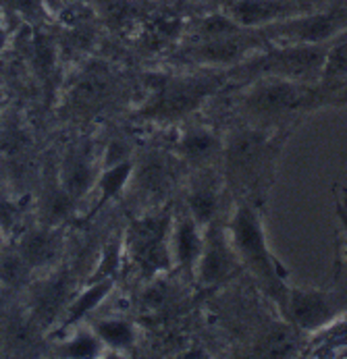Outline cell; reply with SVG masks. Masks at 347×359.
Returning a JSON list of instances; mask_svg holds the SVG:
<instances>
[{
    "mask_svg": "<svg viewBox=\"0 0 347 359\" xmlns=\"http://www.w3.org/2000/svg\"><path fill=\"white\" fill-rule=\"evenodd\" d=\"M333 83H301L285 77H256L240 96L237 108L244 123L268 129H296L310 112L327 108Z\"/></svg>",
    "mask_w": 347,
    "mask_h": 359,
    "instance_id": "obj_2",
    "label": "cell"
},
{
    "mask_svg": "<svg viewBox=\"0 0 347 359\" xmlns=\"http://www.w3.org/2000/svg\"><path fill=\"white\" fill-rule=\"evenodd\" d=\"M296 8H298L299 13L303 15V13H310V11H318V8H325V6H329L333 0H289Z\"/></svg>",
    "mask_w": 347,
    "mask_h": 359,
    "instance_id": "obj_29",
    "label": "cell"
},
{
    "mask_svg": "<svg viewBox=\"0 0 347 359\" xmlns=\"http://www.w3.org/2000/svg\"><path fill=\"white\" fill-rule=\"evenodd\" d=\"M221 11L246 29H262L301 15L289 0H223Z\"/></svg>",
    "mask_w": 347,
    "mask_h": 359,
    "instance_id": "obj_10",
    "label": "cell"
},
{
    "mask_svg": "<svg viewBox=\"0 0 347 359\" xmlns=\"http://www.w3.org/2000/svg\"><path fill=\"white\" fill-rule=\"evenodd\" d=\"M19 254L30 264V268H42L58 254V237L50 231H30L17 245Z\"/></svg>",
    "mask_w": 347,
    "mask_h": 359,
    "instance_id": "obj_16",
    "label": "cell"
},
{
    "mask_svg": "<svg viewBox=\"0 0 347 359\" xmlns=\"http://www.w3.org/2000/svg\"><path fill=\"white\" fill-rule=\"evenodd\" d=\"M6 8L21 15L23 19H38L42 15V2L40 0H2Z\"/></svg>",
    "mask_w": 347,
    "mask_h": 359,
    "instance_id": "obj_27",
    "label": "cell"
},
{
    "mask_svg": "<svg viewBox=\"0 0 347 359\" xmlns=\"http://www.w3.org/2000/svg\"><path fill=\"white\" fill-rule=\"evenodd\" d=\"M112 289V280L110 278H98L90 289H86L73 304H69L67 309V318H65V328L69 326H75L77 322H81L92 309H96L100 302L106 299V295L110 293Z\"/></svg>",
    "mask_w": 347,
    "mask_h": 359,
    "instance_id": "obj_18",
    "label": "cell"
},
{
    "mask_svg": "<svg viewBox=\"0 0 347 359\" xmlns=\"http://www.w3.org/2000/svg\"><path fill=\"white\" fill-rule=\"evenodd\" d=\"M100 349H102V343H100V339L96 334H92V332H81V334H77L73 341L67 343L65 355L75 359L96 358L100 353Z\"/></svg>",
    "mask_w": 347,
    "mask_h": 359,
    "instance_id": "obj_26",
    "label": "cell"
},
{
    "mask_svg": "<svg viewBox=\"0 0 347 359\" xmlns=\"http://www.w3.org/2000/svg\"><path fill=\"white\" fill-rule=\"evenodd\" d=\"M296 129L268 131L248 123L235 127L223 144L227 187L237 200L266 210L287 140Z\"/></svg>",
    "mask_w": 347,
    "mask_h": 359,
    "instance_id": "obj_1",
    "label": "cell"
},
{
    "mask_svg": "<svg viewBox=\"0 0 347 359\" xmlns=\"http://www.w3.org/2000/svg\"><path fill=\"white\" fill-rule=\"evenodd\" d=\"M171 218L166 214H150L131 224L127 243L129 254L144 274H156L171 268Z\"/></svg>",
    "mask_w": 347,
    "mask_h": 359,
    "instance_id": "obj_7",
    "label": "cell"
},
{
    "mask_svg": "<svg viewBox=\"0 0 347 359\" xmlns=\"http://www.w3.org/2000/svg\"><path fill=\"white\" fill-rule=\"evenodd\" d=\"M227 75L199 73V75H177L164 79L142 114L158 123H173L190 116L225 83Z\"/></svg>",
    "mask_w": 347,
    "mask_h": 359,
    "instance_id": "obj_5",
    "label": "cell"
},
{
    "mask_svg": "<svg viewBox=\"0 0 347 359\" xmlns=\"http://www.w3.org/2000/svg\"><path fill=\"white\" fill-rule=\"evenodd\" d=\"M347 313L346 289L289 287L285 322L299 332H325Z\"/></svg>",
    "mask_w": 347,
    "mask_h": 359,
    "instance_id": "obj_6",
    "label": "cell"
},
{
    "mask_svg": "<svg viewBox=\"0 0 347 359\" xmlns=\"http://www.w3.org/2000/svg\"><path fill=\"white\" fill-rule=\"evenodd\" d=\"M331 328H333V326H331ZM333 334H337V339H335V337H331V345L347 343V322H343L341 326H337V330L333 328Z\"/></svg>",
    "mask_w": 347,
    "mask_h": 359,
    "instance_id": "obj_30",
    "label": "cell"
},
{
    "mask_svg": "<svg viewBox=\"0 0 347 359\" xmlns=\"http://www.w3.org/2000/svg\"><path fill=\"white\" fill-rule=\"evenodd\" d=\"M333 42L268 44L266 48L251 54L244 62L235 65L233 73L244 75L248 79L270 75V77H285L301 83H320Z\"/></svg>",
    "mask_w": 347,
    "mask_h": 359,
    "instance_id": "obj_4",
    "label": "cell"
},
{
    "mask_svg": "<svg viewBox=\"0 0 347 359\" xmlns=\"http://www.w3.org/2000/svg\"><path fill=\"white\" fill-rule=\"evenodd\" d=\"M347 79V38L339 36L333 44L327 56V65H325V75L322 81L327 83H337Z\"/></svg>",
    "mask_w": 347,
    "mask_h": 359,
    "instance_id": "obj_24",
    "label": "cell"
},
{
    "mask_svg": "<svg viewBox=\"0 0 347 359\" xmlns=\"http://www.w3.org/2000/svg\"><path fill=\"white\" fill-rule=\"evenodd\" d=\"M268 44L270 42L262 29H242L216 40L196 42L188 50V56L206 67H235Z\"/></svg>",
    "mask_w": 347,
    "mask_h": 359,
    "instance_id": "obj_9",
    "label": "cell"
},
{
    "mask_svg": "<svg viewBox=\"0 0 347 359\" xmlns=\"http://www.w3.org/2000/svg\"><path fill=\"white\" fill-rule=\"evenodd\" d=\"M94 334L110 349H129L136 343V328L125 320H102L94 326Z\"/></svg>",
    "mask_w": 347,
    "mask_h": 359,
    "instance_id": "obj_19",
    "label": "cell"
},
{
    "mask_svg": "<svg viewBox=\"0 0 347 359\" xmlns=\"http://www.w3.org/2000/svg\"><path fill=\"white\" fill-rule=\"evenodd\" d=\"M131 170H133V164L131 160H123V162H117L112 166H106V170L102 172L98 181V204L96 210L102 208L106 202H110L112 198L119 196V191L127 185L129 177H131Z\"/></svg>",
    "mask_w": 347,
    "mask_h": 359,
    "instance_id": "obj_21",
    "label": "cell"
},
{
    "mask_svg": "<svg viewBox=\"0 0 347 359\" xmlns=\"http://www.w3.org/2000/svg\"><path fill=\"white\" fill-rule=\"evenodd\" d=\"M262 210L246 200H237L231 220L227 222V233L233 250L240 257L244 270L249 272L256 287L275 304L281 318H285L287 293H289V270L275 256L266 229Z\"/></svg>",
    "mask_w": 347,
    "mask_h": 359,
    "instance_id": "obj_3",
    "label": "cell"
},
{
    "mask_svg": "<svg viewBox=\"0 0 347 359\" xmlns=\"http://www.w3.org/2000/svg\"><path fill=\"white\" fill-rule=\"evenodd\" d=\"M63 189L69 200H79L94 185V162L88 148L71 150L63 164Z\"/></svg>",
    "mask_w": 347,
    "mask_h": 359,
    "instance_id": "obj_12",
    "label": "cell"
},
{
    "mask_svg": "<svg viewBox=\"0 0 347 359\" xmlns=\"http://www.w3.org/2000/svg\"><path fill=\"white\" fill-rule=\"evenodd\" d=\"M4 42H6V34H4V27H2V21H0V50L4 48Z\"/></svg>",
    "mask_w": 347,
    "mask_h": 359,
    "instance_id": "obj_31",
    "label": "cell"
},
{
    "mask_svg": "<svg viewBox=\"0 0 347 359\" xmlns=\"http://www.w3.org/2000/svg\"><path fill=\"white\" fill-rule=\"evenodd\" d=\"M221 189L212 177H199L188 194V212L194 216L202 229H206L214 218H218Z\"/></svg>",
    "mask_w": 347,
    "mask_h": 359,
    "instance_id": "obj_15",
    "label": "cell"
},
{
    "mask_svg": "<svg viewBox=\"0 0 347 359\" xmlns=\"http://www.w3.org/2000/svg\"><path fill=\"white\" fill-rule=\"evenodd\" d=\"M179 152L188 162L202 166L223 154V142L210 127H190L179 142Z\"/></svg>",
    "mask_w": 347,
    "mask_h": 359,
    "instance_id": "obj_13",
    "label": "cell"
},
{
    "mask_svg": "<svg viewBox=\"0 0 347 359\" xmlns=\"http://www.w3.org/2000/svg\"><path fill=\"white\" fill-rule=\"evenodd\" d=\"M204 248V233L202 226L194 220V216L190 212L181 214L177 218V222L171 229V254L173 262L188 270V272H196L199 254Z\"/></svg>",
    "mask_w": 347,
    "mask_h": 359,
    "instance_id": "obj_11",
    "label": "cell"
},
{
    "mask_svg": "<svg viewBox=\"0 0 347 359\" xmlns=\"http://www.w3.org/2000/svg\"><path fill=\"white\" fill-rule=\"evenodd\" d=\"M140 185L146 189V191H164L166 185H171V179H173V168L171 164L164 160V158H148L142 166H140Z\"/></svg>",
    "mask_w": 347,
    "mask_h": 359,
    "instance_id": "obj_22",
    "label": "cell"
},
{
    "mask_svg": "<svg viewBox=\"0 0 347 359\" xmlns=\"http://www.w3.org/2000/svg\"><path fill=\"white\" fill-rule=\"evenodd\" d=\"M242 29H246V27L237 25L225 11H216V13L202 17L194 25V38H196V42H206V40H216L223 36L237 34Z\"/></svg>",
    "mask_w": 347,
    "mask_h": 359,
    "instance_id": "obj_20",
    "label": "cell"
},
{
    "mask_svg": "<svg viewBox=\"0 0 347 359\" xmlns=\"http://www.w3.org/2000/svg\"><path fill=\"white\" fill-rule=\"evenodd\" d=\"M333 210H335V216L339 220V226H341V239H339V245H337V268H343L347 272V194H339L335 191L333 187Z\"/></svg>",
    "mask_w": 347,
    "mask_h": 359,
    "instance_id": "obj_25",
    "label": "cell"
},
{
    "mask_svg": "<svg viewBox=\"0 0 347 359\" xmlns=\"http://www.w3.org/2000/svg\"><path fill=\"white\" fill-rule=\"evenodd\" d=\"M329 106H337V108L347 106V79L333 83V94H331Z\"/></svg>",
    "mask_w": 347,
    "mask_h": 359,
    "instance_id": "obj_28",
    "label": "cell"
},
{
    "mask_svg": "<svg viewBox=\"0 0 347 359\" xmlns=\"http://www.w3.org/2000/svg\"><path fill=\"white\" fill-rule=\"evenodd\" d=\"M242 270L244 266L233 250V243L227 233V224L214 218L204 229V248L196 266L198 283L206 289H212L216 285L231 280Z\"/></svg>",
    "mask_w": 347,
    "mask_h": 359,
    "instance_id": "obj_8",
    "label": "cell"
},
{
    "mask_svg": "<svg viewBox=\"0 0 347 359\" xmlns=\"http://www.w3.org/2000/svg\"><path fill=\"white\" fill-rule=\"evenodd\" d=\"M67 304V285L63 278H52L40 285L34 295V313L40 322H52Z\"/></svg>",
    "mask_w": 347,
    "mask_h": 359,
    "instance_id": "obj_17",
    "label": "cell"
},
{
    "mask_svg": "<svg viewBox=\"0 0 347 359\" xmlns=\"http://www.w3.org/2000/svg\"><path fill=\"white\" fill-rule=\"evenodd\" d=\"M108 94H110L108 73L102 69H92L71 88L69 102L79 112H90L98 108V104L104 102Z\"/></svg>",
    "mask_w": 347,
    "mask_h": 359,
    "instance_id": "obj_14",
    "label": "cell"
},
{
    "mask_svg": "<svg viewBox=\"0 0 347 359\" xmlns=\"http://www.w3.org/2000/svg\"><path fill=\"white\" fill-rule=\"evenodd\" d=\"M30 270H32L30 264L23 259L19 250L0 252V283H4L8 287H17V285L25 283Z\"/></svg>",
    "mask_w": 347,
    "mask_h": 359,
    "instance_id": "obj_23",
    "label": "cell"
}]
</instances>
